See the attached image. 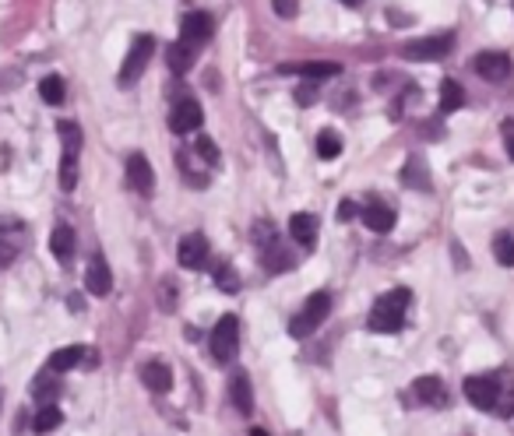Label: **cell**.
Wrapping results in <instances>:
<instances>
[{"instance_id": "obj_1", "label": "cell", "mask_w": 514, "mask_h": 436, "mask_svg": "<svg viewBox=\"0 0 514 436\" xmlns=\"http://www.w3.org/2000/svg\"><path fill=\"white\" fill-rule=\"evenodd\" d=\"M465 397L479 412H493L501 419L514 415V380L508 373H479L465 380Z\"/></svg>"}, {"instance_id": "obj_2", "label": "cell", "mask_w": 514, "mask_h": 436, "mask_svg": "<svg viewBox=\"0 0 514 436\" xmlns=\"http://www.w3.org/2000/svg\"><path fill=\"white\" fill-rule=\"evenodd\" d=\"M409 303H412V292H409V289L385 292V296L374 303V310H370V320H367L370 331H377V334H394V331H402Z\"/></svg>"}, {"instance_id": "obj_3", "label": "cell", "mask_w": 514, "mask_h": 436, "mask_svg": "<svg viewBox=\"0 0 514 436\" xmlns=\"http://www.w3.org/2000/svg\"><path fill=\"white\" fill-rule=\"evenodd\" d=\"M328 314H332V296H328V292H314V296L306 299V307L293 317L289 334H293V338H310V334L328 320Z\"/></svg>"}, {"instance_id": "obj_4", "label": "cell", "mask_w": 514, "mask_h": 436, "mask_svg": "<svg viewBox=\"0 0 514 436\" xmlns=\"http://www.w3.org/2000/svg\"><path fill=\"white\" fill-rule=\"evenodd\" d=\"M152 53H155V40L152 36H137V40L130 42L128 57H124V67H120V88H130L134 81L145 75V67H148V60H152Z\"/></svg>"}, {"instance_id": "obj_5", "label": "cell", "mask_w": 514, "mask_h": 436, "mask_svg": "<svg viewBox=\"0 0 514 436\" xmlns=\"http://www.w3.org/2000/svg\"><path fill=\"white\" fill-rule=\"evenodd\" d=\"M236 352H240V320L226 314L212 327V356L215 362H233Z\"/></svg>"}, {"instance_id": "obj_6", "label": "cell", "mask_w": 514, "mask_h": 436, "mask_svg": "<svg viewBox=\"0 0 514 436\" xmlns=\"http://www.w3.org/2000/svg\"><path fill=\"white\" fill-rule=\"evenodd\" d=\"M472 71L479 75L483 81H493V85H501V81L511 78V57L508 53H493V49H486V53H475L472 57Z\"/></svg>"}, {"instance_id": "obj_7", "label": "cell", "mask_w": 514, "mask_h": 436, "mask_svg": "<svg viewBox=\"0 0 514 436\" xmlns=\"http://www.w3.org/2000/svg\"><path fill=\"white\" fill-rule=\"evenodd\" d=\"M451 46H455V36H427V40L405 42L402 57L405 60H440L451 53Z\"/></svg>"}, {"instance_id": "obj_8", "label": "cell", "mask_w": 514, "mask_h": 436, "mask_svg": "<svg viewBox=\"0 0 514 436\" xmlns=\"http://www.w3.org/2000/svg\"><path fill=\"white\" fill-rule=\"evenodd\" d=\"M215 32V22L212 14H205V11H191V14H183V22H180V40L191 42L194 49H201L205 42L212 40Z\"/></svg>"}, {"instance_id": "obj_9", "label": "cell", "mask_w": 514, "mask_h": 436, "mask_svg": "<svg viewBox=\"0 0 514 436\" xmlns=\"http://www.w3.org/2000/svg\"><path fill=\"white\" fill-rule=\"evenodd\" d=\"M205 120V110L198 99H180L176 106L170 110V130L173 134H194Z\"/></svg>"}, {"instance_id": "obj_10", "label": "cell", "mask_w": 514, "mask_h": 436, "mask_svg": "<svg viewBox=\"0 0 514 436\" xmlns=\"http://www.w3.org/2000/svg\"><path fill=\"white\" fill-rule=\"evenodd\" d=\"M176 261H180V268H191V271L205 268V261H208V239L201 236V233L183 236L180 246H176Z\"/></svg>"}, {"instance_id": "obj_11", "label": "cell", "mask_w": 514, "mask_h": 436, "mask_svg": "<svg viewBox=\"0 0 514 436\" xmlns=\"http://www.w3.org/2000/svg\"><path fill=\"white\" fill-rule=\"evenodd\" d=\"M22 246H25V229L18 222H4L0 226V271H7L18 261Z\"/></svg>"}, {"instance_id": "obj_12", "label": "cell", "mask_w": 514, "mask_h": 436, "mask_svg": "<svg viewBox=\"0 0 514 436\" xmlns=\"http://www.w3.org/2000/svg\"><path fill=\"white\" fill-rule=\"evenodd\" d=\"M128 183L137 194H152L155 191V173H152V165H148V159L141 152H134L128 159Z\"/></svg>"}, {"instance_id": "obj_13", "label": "cell", "mask_w": 514, "mask_h": 436, "mask_svg": "<svg viewBox=\"0 0 514 436\" xmlns=\"http://www.w3.org/2000/svg\"><path fill=\"white\" fill-rule=\"evenodd\" d=\"M282 75H303L306 81H321V78H339L342 75V64H332V60H306V64H286Z\"/></svg>"}, {"instance_id": "obj_14", "label": "cell", "mask_w": 514, "mask_h": 436, "mask_svg": "<svg viewBox=\"0 0 514 436\" xmlns=\"http://www.w3.org/2000/svg\"><path fill=\"white\" fill-rule=\"evenodd\" d=\"M85 289L92 296H110V289H113V275H110V264L95 254L92 261H88L85 268Z\"/></svg>"}, {"instance_id": "obj_15", "label": "cell", "mask_w": 514, "mask_h": 436, "mask_svg": "<svg viewBox=\"0 0 514 436\" xmlns=\"http://www.w3.org/2000/svg\"><path fill=\"white\" fill-rule=\"evenodd\" d=\"M229 397H233V405H236V412H240V415H251V412H254L251 377H247L244 369H236V373L229 377Z\"/></svg>"}, {"instance_id": "obj_16", "label": "cell", "mask_w": 514, "mask_h": 436, "mask_svg": "<svg viewBox=\"0 0 514 436\" xmlns=\"http://www.w3.org/2000/svg\"><path fill=\"white\" fill-rule=\"evenodd\" d=\"M412 391H416L420 405H430V408H444L448 405V387H444L440 377H420Z\"/></svg>"}, {"instance_id": "obj_17", "label": "cell", "mask_w": 514, "mask_h": 436, "mask_svg": "<svg viewBox=\"0 0 514 436\" xmlns=\"http://www.w3.org/2000/svg\"><path fill=\"white\" fill-rule=\"evenodd\" d=\"M194 60H198V49H194L191 42L176 40L166 46V64H170L173 75H187V71L194 67Z\"/></svg>"}, {"instance_id": "obj_18", "label": "cell", "mask_w": 514, "mask_h": 436, "mask_svg": "<svg viewBox=\"0 0 514 436\" xmlns=\"http://www.w3.org/2000/svg\"><path fill=\"white\" fill-rule=\"evenodd\" d=\"M363 226L374 229V233H391V229H394V208H391V204H381V200L367 204V208H363Z\"/></svg>"}, {"instance_id": "obj_19", "label": "cell", "mask_w": 514, "mask_h": 436, "mask_svg": "<svg viewBox=\"0 0 514 436\" xmlns=\"http://www.w3.org/2000/svg\"><path fill=\"white\" fill-rule=\"evenodd\" d=\"M317 229H321V222H317L314 215H293V218H289V236L297 239L300 246H306V250H314Z\"/></svg>"}, {"instance_id": "obj_20", "label": "cell", "mask_w": 514, "mask_h": 436, "mask_svg": "<svg viewBox=\"0 0 514 436\" xmlns=\"http://www.w3.org/2000/svg\"><path fill=\"white\" fill-rule=\"evenodd\" d=\"M261 261H264V268H268L271 275H279V271H289V268L297 264V261H293V254H289V250H286L279 239H271V243L261 250Z\"/></svg>"}, {"instance_id": "obj_21", "label": "cell", "mask_w": 514, "mask_h": 436, "mask_svg": "<svg viewBox=\"0 0 514 436\" xmlns=\"http://www.w3.org/2000/svg\"><path fill=\"white\" fill-rule=\"evenodd\" d=\"M141 380H145V387L155 391V395H166L173 387L170 366H163V362H145V366H141Z\"/></svg>"}, {"instance_id": "obj_22", "label": "cell", "mask_w": 514, "mask_h": 436, "mask_svg": "<svg viewBox=\"0 0 514 436\" xmlns=\"http://www.w3.org/2000/svg\"><path fill=\"white\" fill-rule=\"evenodd\" d=\"M49 250H53L57 261H71V257H75V229H71L67 222L53 226V233H49Z\"/></svg>"}, {"instance_id": "obj_23", "label": "cell", "mask_w": 514, "mask_h": 436, "mask_svg": "<svg viewBox=\"0 0 514 436\" xmlns=\"http://www.w3.org/2000/svg\"><path fill=\"white\" fill-rule=\"evenodd\" d=\"M465 106V88L458 85V81L444 78L440 81V110L444 113H455V110H462Z\"/></svg>"}, {"instance_id": "obj_24", "label": "cell", "mask_w": 514, "mask_h": 436, "mask_svg": "<svg viewBox=\"0 0 514 436\" xmlns=\"http://www.w3.org/2000/svg\"><path fill=\"white\" fill-rule=\"evenodd\" d=\"M402 180H405L409 187H416V191H430V173H427V162L420 159V156H412V159L405 162V169H402Z\"/></svg>"}, {"instance_id": "obj_25", "label": "cell", "mask_w": 514, "mask_h": 436, "mask_svg": "<svg viewBox=\"0 0 514 436\" xmlns=\"http://www.w3.org/2000/svg\"><path fill=\"white\" fill-rule=\"evenodd\" d=\"M88 349H82V345H67V349H60V352H53V359H49V369L53 373H67V369H75L78 362H82V356H85Z\"/></svg>"}, {"instance_id": "obj_26", "label": "cell", "mask_w": 514, "mask_h": 436, "mask_svg": "<svg viewBox=\"0 0 514 436\" xmlns=\"http://www.w3.org/2000/svg\"><path fill=\"white\" fill-rule=\"evenodd\" d=\"M60 145H64V156H75V159H78V152H82V127L71 123V120H64V123H60Z\"/></svg>"}, {"instance_id": "obj_27", "label": "cell", "mask_w": 514, "mask_h": 436, "mask_svg": "<svg viewBox=\"0 0 514 436\" xmlns=\"http://www.w3.org/2000/svg\"><path fill=\"white\" fill-rule=\"evenodd\" d=\"M60 423H64V412H60L57 405H43V408L36 412V423H32V430H36V433H53Z\"/></svg>"}, {"instance_id": "obj_28", "label": "cell", "mask_w": 514, "mask_h": 436, "mask_svg": "<svg viewBox=\"0 0 514 436\" xmlns=\"http://www.w3.org/2000/svg\"><path fill=\"white\" fill-rule=\"evenodd\" d=\"M317 156L324 162L339 159V156H342V138H339L335 130H321V134H317Z\"/></svg>"}, {"instance_id": "obj_29", "label": "cell", "mask_w": 514, "mask_h": 436, "mask_svg": "<svg viewBox=\"0 0 514 436\" xmlns=\"http://www.w3.org/2000/svg\"><path fill=\"white\" fill-rule=\"evenodd\" d=\"M64 78H57V75H49V78L40 81V95H43V102H49V106H60L64 102Z\"/></svg>"}, {"instance_id": "obj_30", "label": "cell", "mask_w": 514, "mask_h": 436, "mask_svg": "<svg viewBox=\"0 0 514 436\" xmlns=\"http://www.w3.org/2000/svg\"><path fill=\"white\" fill-rule=\"evenodd\" d=\"M493 257L504 264V268H514V236L511 233H501L493 239Z\"/></svg>"}, {"instance_id": "obj_31", "label": "cell", "mask_w": 514, "mask_h": 436, "mask_svg": "<svg viewBox=\"0 0 514 436\" xmlns=\"http://www.w3.org/2000/svg\"><path fill=\"white\" fill-rule=\"evenodd\" d=\"M215 285H218L222 292H236V289H240L236 268H233V264H218V268H215Z\"/></svg>"}, {"instance_id": "obj_32", "label": "cell", "mask_w": 514, "mask_h": 436, "mask_svg": "<svg viewBox=\"0 0 514 436\" xmlns=\"http://www.w3.org/2000/svg\"><path fill=\"white\" fill-rule=\"evenodd\" d=\"M60 187L64 191L78 187V159L75 156H64V162H60Z\"/></svg>"}, {"instance_id": "obj_33", "label": "cell", "mask_w": 514, "mask_h": 436, "mask_svg": "<svg viewBox=\"0 0 514 436\" xmlns=\"http://www.w3.org/2000/svg\"><path fill=\"white\" fill-rule=\"evenodd\" d=\"M57 391H60V384H57V380H49V377H40V380L32 384V395H36L40 405H53Z\"/></svg>"}, {"instance_id": "obj_34", "label": "cell", "mask_w": 514, "mask_h": 436, "mask_svg": "<svg viewBox=\"0 0 514 436\" xmlns=\"http://www.w3.org/2000/svg\"><path fill=\"white\" fill-rule=\"evenodd\" d=\"M198 156H201V162H205L208 169H212V165H218V148H215L212 138H205V134L198 138Z\"/></svg>"}, {"instance_id": "obj_35", "label": "cell", "mask_w": 514, "mask_h": 436, "mask_svg": "<svg viewBox=\"0 0 514 436\" xmlns=\"http://www.w3.org/2000/svg\"><path fill=\"white\" fill-rule=\"evenodd\" d=\"M271 7H275V14L282 22H293L300 14V0H271Z\"/></svg>"}, {"instance_id": "obj_36", "label": "cell", "mask_w": 514, "mask_h": 436, "mask_svg": "<svg viewBox=\"0 0 514 436\" xmlns=\"http://www.w3.org/2000/svg\"><path fill=\"white\" fill-rule=\"evenodd\" d=\"M159 307H163L166 314L176 310V285H173V281H163V285H159Z\"/></svg>"}, {"instance_id": "obj_37", "label": "cell", "mask_w": 514, "mask_h": 436, "mask_svg": "<svg viewBox=\"0 0 514 436\" xmlns=\"http://www.w3.org/2000/svg\"><path fill=\"white\" fill-rule=\"evenodd\" d=\"M297 102H300V106H314V102H317L314 85H303V88H297Z\"/></svg>"}, {"instance_id": "obj_38", "label": "cell", "mask_w": 514, "mask_h": 436, "mask_svg": "<svg viewBox=\"0 0 514 436\" xmlns=\"http://www.w3.org/2000/svg\"><path fill=\"white\" fill-rule=\"evenodd\" d=\"M504 148H508V156L514 159V120L504 123Z\"/></svg>"}, {"instance_id": "obj_39", "label": "cell", "mask_w": 514, "mask_h": 436, "mask_svg": "<svg viewBox=\"0 0 514 436\" xmlns=\"http://www.w3.org/2000/svg\"><path fill=\"white\" fill-rule=\"evenodd\" d=\"M352 215H356V204H352V200H342V208H339V218H342V222H349Z\"/></svg>"}, {"instance_id": "obj_40", "label": "cell", "mask_w": 514, "mask_h": 436, "mask_svg": "<svg viewBox=\"0 0 514 436\" xmlns=\"http://www.w3.org/2000/svg\"><path fill=\"white\" fill-rule=\"evenodd\" d=\"M247 436H271V433H268V430H251Z\"/></svg>"}, {"instance_id": "obj_41", "label": "cell", "mask_w": 514, "mask_h": 436, "mask_svg": "<svg viewBox=\"0 0 514 436\" xmlns=\"http://www.w3.org/2000/svg\"><path fill=\"white\" fill-rule=\"evenodd\" d=\"M345 7H359V4H363V0H342Z\"/></svg>"}]
</instances>
